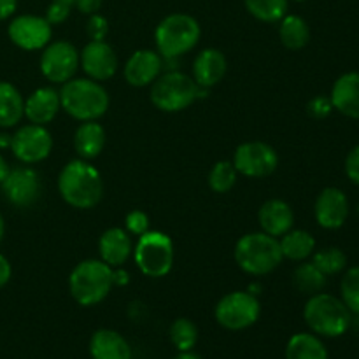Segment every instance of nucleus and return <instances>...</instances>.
Returning <instances> with one entry per match:
<instances>
[{
    "instance_id": "nucleus-24",
    "label": "nucleus",
    "mask_w": 359,
    "mask_h": 359,
    "mask_svg": "<svg viewBox=\"0 0 359 359\" xmlns=\"http://www.w3.org/2000/svg\"><path fill=\"white\" fill-rule=\"evenodd\" d=\"M105 130L97 121H83L74 135V147L83 160H93L105 147Z\"/></svg>"
},
{
    "instance_id": "nucleus-8",
    "label": "nucleus",
    "mask_w": 359,
    "mask_h": 359,
    "mask_svg": "<svg viewBox=\"0 0 359 359\" xmlns=\"http://www.w3.org/2000/svg\"><path fill=\"white\" fill-rule=\"evenodd\" d=\"M196 98L198 84L188 74L177 70L160 76L151 86V102L163 112L184 111Z\"/></svg>"
},
{
    "instance_id": "nucleus-33",
    "label": "nucleus",
    "mask_w": 359,
    "mask_h": 359,
    "mask_svg": "<svg viewBox=\"0 0 359 359\" xmlns=\"http://www.w3.org/2000/svg\"><path fill=\"white\" fill-rule=\"evenodd\" d=\"M238 172L233 161H217L209 174V186L216 193H228L235 186Z\"/></svg>"
},
{
    "instance_id": "nucleus-18",
    "label": "nucleus",
    "mask_w": 359,
    "mask_h": 359,
    "mask_svg": "<svg viewBox=\"0 0 359 359\" xmlns=\"http://www.w3.org/2000/svg\"><path fill=\"white\" fill-rule=\"evenodd\" d=\"M98 251H100L102 262L107 263L111 269L123 266L133 255V244L128 231L123 230V228L105 230L98 241Z\"/></svg>"
},
{
    "instance_id": "nucleus-48",
    "label": "nucleus",
    "mask_w": 359,
    "mask_h": 359,
    "mask_svg": "<svg viewBox=\"0 0 359 359\" xmlns=\"http://www.w3.org/2000/svg\"><path fill=\"white\" fill-rule=\"evenodd\" d=\"M56 2H62V4H67L69 7H74V6H76L77 0H56Z\"/></svg>"
},
{
    "instance_id": "nucleus-38",
    "label": "nucleus",
    "mask_w": 359,
    "mask_h": 359,
    "mask_svg": "<svg viewBox=\"0 0 359 359\" xmlns=\"http://www.w3.org/2000/svg\"><path fill=\"white\" fill-rule=\"evenodd\" d=\"M70 9H72V7H69L67 4H62V2H56V0H53V4L48 7V11H46L44 18L48 20V23L51 25V27H53V25H60L70 16Z\"/></svg>"
},
{
    "instance_id": "nucleus-11",
    "label": "nucleus",
    "mask_w": 359,
    "mask_h": 359,
    "mask_svg": "<svg viewBox=\"0 0 359 359\" xmlns=\"http://www.w3.org/2000/svg\"><path fill=\"white\" fill-rule=\"evenodd\" d=\"M233 165L238 174L245 177L263 179L276 172L279 156L270 144L255 140V142H244L237 147L233 154Z\"/></svg>"
},
{
    "instance_id": "nucleus-5",
    "label": "nucleus",
    "mask_w": 359,
    "mask_h": 359,
    "mask_svg": "<svg viewBox=\"0 0 359 359\" xmlns=\"http://www.w3.org/2000/svg\"><path fill=\"white\" fill-rule=\"evenodd\" d=\"M112 286V269L102 259L81 262L69 277L70 294L83 307H93L104 302Z\"/></svg>"
},
{
    "instance_id": "nucleus-22",
    "label": "nucleus",
    "mask_w": 359,
    "mask_h": 359,
    "mask_svg": "<svg viewBox=\"0 0 359 359\" xmlns=\"http://www.w3.org/2000/svg\"><path fill=\"white\" fill-rule=\"evenodd\" d=\"M333 109L347 118L359 119V72H347L335 81L330 95Z\"/></svg>"
},
{
    "instance_id": "nucleus-45",
    "label": "nucleus",
    "mask_w": 359,
    "mask_h": 359,
    "mask_svg": "<svg viewBox=\"0 0 359 359\" xmlns=\"http://www.w3.org/2000/svg\"><path fill=\"white\" fill-rule=\"evenodd\" d=\"M174 359H202L198 354H195L193 351H188V353H179Z\"/></svg>"
},
{
    "instance_id": "nucleus-12",
    "label": "nucleus",
    "mask_w": 359,
    "mask_h": 359,
    "mask_svg": "<svg viewBox=\"0 0 359 359\" xmlns=\"http://www.w3.org/2000/svg\"><path fill=\"white\" fill-rule=\"evenodd\" d=\"M14 156L21 163H39L46 160L53 149V137L49 130L42 125H25L13 135L11 142Z\"/></svg>"
},
{
    "instance_id": "nucleus-16",
    "label": "nucleus",
    "mask_w": 359,
    "mask_h": 359,
    "mask_svg": "<svg viewBox=\"0 0 359 359\" xmlns=\"http://www.w3.org/2000/svg\"><path fill=\"white\" fill-rule=\"evenodd\" d=\"M316 221L321 228L337 230L344 226L349 216V200L339 188H326L319 193L314 205Z\"/></svg>"
},
{
    "instance_id": "nucleus-28",
    "label": "nucleus",
    "mask_w": 359,
    "mask_h": 359,
    "mask_svg": "<svg viewBox=\"0 0 359 359\" xmlns=\"http://www.w3.org/2000/svg\"><path fill=\"white\" fill-rule=\"evenodd\" d=\"M279 37L284 48L298 51V49H304L311 41V28L304 18L297 16V14H286L280 20Z\"/></svg>"
},
{
    "instance_id": "nucleus-13",
    "label": "nucleus",
    "mask_w": 359,
    "mask_h": 359,
    "mask_svg": "<svg viewBox=\"0 0 359 359\" xmlns=\"http://www.w3.org/2000/svg\"><path fill=\"white\" fill-rule=\"evenodd\" d=\"M7 34L18 48L25 49V51H37L49 44L53 27L46 18L35 16V14H21L11 21Z\"/></svg>"
},
{
    "instance_id": "nucleus-20",
    "label": "nucleus",
    "mask_w": 359,
    "mask_h": 359,
    "mask_svg": "<svg viewBox=\"0 0 359 359\" xmlns=\"http://www.w3.org/2000/svg\"><path fill=\"white\" fill-rule=\"evenodd\" d=\"M258 223L262 226V231L272 235V237L280 238L284 233L293 228L294 214L290 203L284 200H269L259 207Z\"/></svg>"
},
{
    "instance_id": "nucleus-15",
    "label": "nucleus",
    "mask_w": 359,
    "mask_h": 359,
    "mask_svg": "<svg viewBox=\"0 0 359 359\" xmlns=\"http://www.w3.org/2000/svg\"><path fill=\"white\" fill-rule=\"evenodd\" d=\"M81 67L93 81H107L118 70V55L105 41H90L81 53Z\"/></svg>"
},
{
    "instance_id": "nucleus-47",
    "label": "nucleus",
    "mask_w": 359,
    "mask_h": 359,
    "mask_svg": "<svg viewBox=\"0 0 359 359\" xmlns=\"http://www.w3.org/2000/svg\"><path fill=\"white\" fill-rule=\"evenodd\" d=\"M4 231H6V224H4V217L2 214H0V242H2L4 238Z\"/></svg>"
},
{
    "instance_id": "nucleus-21",
    "label": "nucleus",
    "mask_w": 359,
    "mask_h": 359,
    "mask_svg": "<svg viewBox=\"0 0 359 359\" xmlns=\"http://www.w3.org/2000/svg\"><path fill=\"white\" fill-rule=\"evenodd\" d=\"M226 58L219 49L207 48L196 55L193 62V79L198 86L212 88L226 74Z\"/></svg>"
},
{
    "instance_id": "nucleus-29",
    "label": "nucleus",
    "mask_w": 359,
    "mask_h": 359,
    "mask_svg": "<svg viewBox=\"0 0 359 359\" xmlns=\"http://www.w3.org/2000/svg\"><path fill=\"white\" fill-rule=\"evenodd\" d=\"M293 284L300 293L318 294L325 290L326 286V276L314 265V263H302L293 273Z\"/></svg>"
},
{
    "instance_id": "nucleus-3",
    "label": "nucleus",
    "mask_w": 359,
    "mask_h": 359,
    "mask_svg": "<svg viewBox=\"0 0 359 359\" xmlns=\"http://www.w3.org/2000/svg\"><path fill=\"white\" fill-rule=\"evenodd\" d=\"M304 319L318 337L337 339L351 328L353 314L340 298L328 293H318L312 294L305 304Z\"/></svg>"
},
{
    "instance_id": "nucleus-39",
    "label": "nucleus",
    "mask_w": 359,
    "mask_h": 359,
    "mask_svg": "<svg viewBox=\"0 0 359 359\" xmlns=\"http://www.w3.org/2000/svg\"><path fill=\"white\" fill-rule=\"evenodd\" d=\"M346 174L351 182L359 186V146L353 147L346 158Z\"/></svg>"
},
{
    "instance_id": "nucleus-27",
    "label": "nucleus",
    "mask_w": 359,
    "mask_h": 359,
    "mask_svg": "<svg viewBox=\"0 0 359 359\" xmlns=\"http://www.w3.org/2000/svg\"><path fill=\"white\" fill-rule=\"evenodd\" d=\"M283 258L291 262H305L309 256L314 255L316 238L305 230H293L291 228L287 233H284L279 241Z\"/></svg>"
},
{
    "instance_id": "nucleus-36",
    "label": "nucleus",
    "mask_w": 359,
    "mask_h": 359,
    "mask_svg": "<svg viewBox=\"0 0 359 359\" xmlns=\"http://www.w3.org/2000/svg\"><path fill=\"white\" fill-rule=\"evenodd\" d=\"M86 30L91 41H105L109 34V21L98 13L91 14L90 20H88Z\"/></svg>"
},
{
    "instance_id": "nucleus-6",
    "label": "nucleus",
    "mask_w": 359,
    "mask_h": 359,
    "mask_svg": "<svg viewBox=\"0 0 359 359\" xmlns=\"http://www.w3.org/2000/svg\"><path fill=\"white\" fill-rule=\"evenodd\" d=\"M200 25L184 13L168 14L160 21L154 32L158 53L165 58H177L191 51L200 41Z\"/></svg>"
},
{
    "instance_id": "nucleus-2",
    "label": "nucleus",
    "mask_w": 359,
    "mask_h": 359,
    "mask_svg": "<svg viewBox=\"0 0 359 359\" xmlns=\"http://www.w3.org/2000/svg\"><path fill=\"white\" fill-rule=\"evenodd\" d=\"M62 109L79 121H97L107 112L111 98L98 81L90 77H72L60 90Z\"/></svg>"
},
{
    "instance_id": "nucleus-10",
    "label": "nucleus",
    "mask_w": 359,
    "mask_h": 359,
    "mask_svg": "<svg viewBox=\"0 0 359 359\" xmlns=\"http://www.w3.org/2000/svg\"><path fill=\"white\" fill-rule=\"evenodd\" d=\"M79 65V51L67 41L49 42L41 55L42 76L55 84H63L72 79Z\"/></svg>"
},
{
    "instance_id": "nucleus-32",
    "label": "nucleus",
    "mask_w": 359,
    "mask_h": 359,
    "mask_svg": "<svg viewBox=\"0 0 359 359\" xmlns=\"http://www.w3.org/2000/svg\"><path fill=\"white\" fill-rule=\"evenodd\" d=\"M312 263L325 273L326 277L337 276L347 266V256L339 248H325L321 251L314 252Z\"/></svg>"
},
{
    "instance_id": "nucleus-49",
    "label": "nucleus",
    "mask_w": 359,
    "mask_h": 359,
    "mask_svg": "<svg viewBox=\"0 0 359 359\" xmlns=\"http://www.w3.org/2000/svg\"><path fill=\"white\" fill-rule=\"evenodd\" d=\"M294 2H304V0H294Z\"/></svg>"
},
{
    "instance_id": "nucleus-41",
    "label": "nucleus",
    "mask_w": 359,
    "mask_h": 359,
    "mask_svg": "<svg viewBox=\"0 0 359 359\" xmlns=\"http://www.w3.org/2000/svg\"><path fill=\"white\" fill-rule=\"evenodd\" d=\"M11 276H13V269H11L9 259L4 255H0V287H4L9 283Z\"/></svg>"
},
{
    "instance_id": "nucleus-46",
    "label": "nucleus",
    "mask_w": 359,
    "mask_h": 359,
    "mask_svg": "<svg viewBox=\"0 0 359 359\" xmlns=\"http://www.w3.org/2000/svg\"><path fill=\"white\" fill-rule=\"evenodd\" d=\"M11 142H13V135H7V133L0 135V147H11Z\"/></svg>"
},
{
    "instance_id": "nucleus-34",
    "label": "nucleus",
    "mask_w": 359,
    "mask_h": 359,
    "mask_svg": "<svg viewBox=\"0 0 359 359\" xmlns=\"http://www.w3.org/2000/svg\"><path fill=\"white\" fill-rule=\"evenodd\" d=\"M340 294L351 314L359 316V266L347 270L340 283Z\"/></svg>"
},
{
    "instance_id": "nucleus-17",
    "label": "nucleus",
    "mask_w": 359,
    "mask_h": 359,
    "mask_svg": "<svg viewBox=\"0 0 359 359\" xmlns=\"http://www.w3.org/2000/svg\"><path fill=\"white\" fill-rule=\"evenodd\" d=\"M163 56L151 49H139L125 65V79L130 86L144 88L153 84L161 76Z\"/></svg>"
},
{
    "instance_id": "nucleus-26",
    "label": "nucleus",
    "mask_w": 359,
    "mask_h": 359,
    "mask_svg": "<svg viewBox=\"0 0 359 359\" xmlns=\"http://www.w3.org/2000/svg\"><path fill=\"white\" fill-rule=\"evenodd\" d=\"M286 359H330V356L316 333H297L287 340Z\"/></svg>"
},
{
    "instance_id": "nucleus-31",
    "label": "nucleus",
    "mask_w": 359,
    "mask_h": 359,
    "mask_svg": "<svg viewBox=\"0 0 359 359\" xmlns=\"http://www.w3.org/2000/svg\"><path fill=\"white\" fill-rule=\"evenodd\" d=\"M168 337H170L172 346L179 353H188V351H193V347L198 342V328L189 319L179 318L170 325Z\"/></svg>"
},
{
    "instance_id": "nucleus-44",
    "label": "nucleus",
    "mask_w": 359,
    "mask_h": 359,
    "mask_svg": "<svg viewBox=\"0 0 359 359\" xmlns=\"http://www.w3.org/2000/svg\"><path fill=\"white\" fill-rule=\"evenodd\" d=\"M9 172H11L9 163H7L6 158H4L2 154H0V184H2V182L6 181V177H7V175H9Z\"/></svg>"
},
{
    "instance_id": "nucleus-4",
    "label": "nucleus",
    "mask_w": 359,
    "mask_h": 359,
    "mask_svg": "<svg viewBox=\"0 0 359 359\" xmlns=\"http://www.w3.org/2000/svg\"><path fill=\"white\" fill-rule=\"evenodd\" d=\"M283 259L279 238L265 231L244 235L235 245V262L249 276H266L273 272Z\"/></svg>"
},
{
    "instance_id": "nucleus-19",
    "label": "nucleus",
    "mask_w": 359,
    "mask_h": 359,
    "mask_svg": "<svg viewBox=\"0 0 359 359\" xmlns=\"http://www.w3.org/2000/svg\"><path fill=\"white\" fill-rule=\"evenodd\" d=\"M60 109H62L60 91L49 86L39 88L25 100V116L34 125L46 126L56 118Z\"/></svg>"
},
{
    "instance_id": "nucleus-35",
    "label": "nucleus",
    "mask_w": 359,
    "mask_h": 359,
    "mask_svg": "<svg viewBox=\"0 0 359 359\" xmlns=\"http://www.w3.org/2000/svg\"><path fill=\"white\" fill-rule=\"evenodd\" d=\"M125 226L128 233L140 237V235H144L146 231H149V217H147L146 212L135 209L132 210V212L126 214Z\"/></svg>"
},
{
    "instance_id": "nucleus-23",
    "label": "nucleus",
    "mask_w": 359,
    "mask_h": 359,
    "mask_svg": "<svg viewBox=\"0 0 359 359\" xmlns=\"http://www.w3.org/2000/svg\"><path fill=\"white\" fill-rule=\"evenodd\" d=\"M90 356L91 359H132V347L118 332L102 328L91 335Z\"/></svg>"
},
{
    "instance_id": "nucleus-7",
    "label": "nucleus",
    "mask_w": 359,
    "mask_h": 359,
    "mask_svg": "<svg viewBox=\"0 0 359 359\" xmlns=\"http://www.w3.org/2000/svg\"><path fill=\"white\" fill-rule=\"evenodd\" d=\"M133 259L146 277H165L174 266V242L161 231H146L137 237Z\"/></svg>"
},
{
    "instance_id": "nucleus-43",
    "label": "nucleus",
    "mask_w": 359,
    "mask_h": 359,
    "mask_svg": "<svg viewBox=\"0 0 359 359\" xmlns=\"http://www.w3.org/2000/svg\"><path fill=\"white\" fill-rule=\"evenodd\" d=\"M126 283H128V273H126L125 270H121V266H119V269H112V284L121 286V284Z\"/></svg>"
},
{
    "instance_id": "nucleus-9",
    "label": "nucleus",
    "mask_w": 359,
    "mask_h": 359,
    "mask_svg": "<svg viewBox=\"0 0 359 359\" xmlns=\"http://www.w3.org/2000/svg\"><path fill=\"white\" fill-rule=\"evenodd\" d=\"M262 314V305L256 294L249 291H233L221 298L216 305L217 325L230 332H242L255 325Z\"/></svg>"
},
{
    "instance_id": "nucleus-14",
    "label": "nucleus",
    "mask_w": 359,
    "mask_h": 359,
    "mask_svg": "<svg viewBox=\"0 0 359 359\" xmlns=\"http://www.w3.org/2000/svg\"><path fill=\"white\" fill-rule=\"evenodd\" d=\"M41 179L39 174L30 167H18L11 168L9 175L2 182V189L6 198L13 205L32 207L41 196Z\"/></svg>"
},
{
    "instance_id": "nucleus-37",
    "label": "nucleus",
    "mask_w": 359,
    "mask_h": 359,
    "mask_svg": "<svg viewBox=\"0 0 359 359\" xmlns=\"http://www.w3.org/2000/svg\"><path fill=\"white\" fill-rule=\"evenodd\" d=\"M307 111L312 118L323 119V118H326V116L332 114L333 104L328 97H316L309 102Z\"/></svg>"
},
{
    "instance_id": "nucleus-42",
    "label": "nucleus",
    "mask_w": 359,
    "mask_h": 359,
    "mask_svg": "<svg viewBox=\"0 0 359 359\" xmlns=\"http://www.w3.org/2000/svg\"><path fill=\"white\" fill-rule=\"evenodd\" d=\"M16 7H18V0H0V21L13 16Z\"/></svg>"
},
{
    "instance_id": "nucleus-30",
    "label": "nucleus",
    "mask_w": 359,
    "mask_h": 359,
    "mask_svg": "<svg viewBox=\"0 0 359 359\" xmlns=\"http://www.w3.org/2000/svg\"><path fill=\"white\" fill-rule=\"evenodd\" d=\"M245 9L256 20L265 23H277L287 14L290 0H244Z\"/></svg>"
},
{
    "instance_id": "nucleus-40",
    "label": "nucleus",
    "mask_w": 359,
    "mask_h": 359,
    "mask_svg": "<svg viewBox=\"0 0 359 359\" xmlns=\"http://www.w3.org/2000/svg\"><path fill=\"white\" fill-rule=\"evenodd\" d=\"M76 7L83 14H95L98 13V9L102 7V0H77Z\"/></svg>"
},
{
    "instance_id": "nucleus-25",
    "label": "nucleus",
    "mask_w": 359,
    "mask_h": 359,
    "mask_svg": "<svg viewBox=\"0 0 359 359\" xmlns=\"http://www.w3.org/2000/svg\"><path fill=\"white\" fill-rule=\"evenodd\" d=\"M25 116V100L16 86L0 81V126L11 128Z\"/></svg>"
},
{
    "instance_id": "nucleus-1",
    "label": "nucleus",
    "mask_w": 359,
    "mask_h": 359,
    "mask_svg": "<svg viewBox=\"0 0 359 359\" xmlns=\"http://www.w3.org/2000/svg\"><path fill=\"white\" fill-rule=\"evenodd\" d=\"M58 191L74 209H93L102 200V175L88 160H72L58 175Z\"/></svg>"
}]
</instances>
